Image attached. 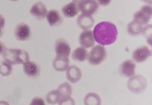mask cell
<instances>
[{
    "instance_id": "obj_1",
    "label": "cell",
    "mask_w": 152,
    "mask_h": 105,
    "mask_svg": "<svg viewBox=\"0 0 152 105\" xmlns=\"http://www.w3.org/2000/svg\"><path fill=\"white\" fill-rule=\"evenodd\" d=\"M93 34L96 42L102 45H109L116 41L118 29L113 23L105 21L96 24Z\"/></svg>"
},
{
    "instance_id": "obj_2",
    "label": "cell",
    "mask_w": 152,
    "mask_h": 105,
    "mask_svg": "<svg viewBox=\"0 0 152 105\" xmlns=\"http://www.w3.org/2000/svg\"><path fill=\"white\" fill-rule=\"evenodd\" d=\"M152 15V8L151 5L142 6L140 10L134 13V19L128 24V34L134 36L141 34L151 20Z\"/></svg>"
},
{
    "instance_id": "obj_3",
    "label": "cell",
    "mask_w": 152,
    "mask_h": 105,
    "mask_svg": "<svg viewBox=\"0 0 152 105\" xmlns=\"http://www.w3.org/2000/svg\"><path fill=\"white\" fill-rule=\"evenodd\" d=\"M2 57L5 61L11 65L23 64L30 61L28 53L21 49H5L3 52Z\"/></svg>"
},
{
    "instance_id": "obj_4",
    "label": "cell",
    "mask_w": 152,
    "mask_h": 105,
    "mask_svg": "<svg viewBox=\"0 0 152 105\" xmlns=\"http://www.w3.org/2000/svg\"><path fill=\"white\" fill-rule=\"evenodd\" d=\"M147 86V81L140 75L132 76L127 82L128 90L132 93L140 94L144 92Z\"/></svg>"
},
{
    "instance_id": "obj_5",
    "label": "cell",
    "mask_w": 152,
    "mask_h": 105,
    "mask_svg": "<svg viewBox=\"0 0 152 105\" xmlns=\"http://www.w3.org/2000/svg\"><path fill=\"white\" fill-rule=\"evenodd\" d=\"M107 52L106 49L101 45L94 46L88 56L89 64L93 65L100 64L106 58Z\"/></svg>"
},
{
    "instance_id": "obj_6",
    "label": "cell",
    "mask_w": 152,
    "mask_h": 105,
    "mask_svg": "<svg viewBox=\"0 0 152 105\" xmlns=\"http://www.w3.org/2000/svg\"><path fill=\"white\" fill-rule=\"evenodd\" d=\"M14 37L19 41H26L31 36L30 27L25 23H20L16 26L14 31Z\"/></svg>"
},
{
    "instance_id": "obj_7",
    "label": "cell",
    "mask_w": 152,
    "mask_h": 105,
    "mask_svg": "<svg viewBox=\"0 0 152 105\" xmlns=\"http://www.w3.org/2000/svg\"><path fill=\"white\" fill-rule=\"evenodd\" d=\"M55 50L56 51V56L69 57L71 52L69 44L63 39H59L55 42L54 45Z\"/></svg>"
},
{
    "instance_id": "obj_8",
    "label": "cell",
    "mask_w": 152,
    "mask_h": 105,
    "mask_svg": "<svg viewBox=\"0 0 152 105\" xmlns=\"http://www.w3.org/2000/svg\"><path fill=\"white\" fill-rule=\"evenodd\" d=\"M78 9L82 13L92 15L99 8V4L95 0H83L78 4Z\"/></svg>"
},
{
    "instance_id": "obj_9",
    "label": "cell",
    "mask_w": 152,
    "mask_h": 105,
    "mask_svg": "<svg viewBox=\"0 0 152 105\" xmlns=\"http://www.w3.org/2000/svg\"><path fill=\"white\" fill-rule=\"evenodd\" d=\"M151 55L150 49L146 46H143L137 48L133 52L132 58L137 63H141L145 61Z\"/></svg>"
},
{
    "instance_id": "obj_10",
    "label": "cell",
    "mask_w": 152,
    "mask_h": 105,
    "mask_svg": "<svg viewBox=\"0 0 152 105\" xmlns=\"http://www.w3.org/2000/svg\"><path fill=\"white\" fill-rule=\"evenodd\" d=\"M79 42L80 45L85 49L92 47L95 44V39L91 30H84L80 35Z\"/></svg>"
},
{
    "instance_id": "obj_11",
    "label": "cell",
    "mask_w": 152,
    "mask_h": 105,
    "mask_svg": "<svg viewBox=\"0 0 152 105\" xmlns=\"http://www.w3.org/2000/svg\"><path fill=\"white\" fill-rule=\"evenodd\" d=\"M136 65L132 60L124 61L119 67V73L121 76L130 78L135 74Z\"/></svg>"
},
{
    "instance_id": "obj_12",
    "label": "cell",
    "mask_w": 152,
    "mask_h": 105,
    "mask_svg": "<svg viewBox=\"0 0 152 105\" xmlns=\"http://www.w3.org/2000/svg\"><path fill=\"white\" fill-rule=\"evenodd\" d=\"M30 12L38 20H42L46 17L48 11L44 4L42 1H39L32 6Z\"/></svg>"
},
{
    "instance_id": "obj_13",
    "label": "cell",
    "mask_w": 152,
    "mask_h": 105,
    "mask_svg": "<svg viewBox=\"0 0 152 105\" xmlns=\"http://www.w3.org/2000/svg\"><path fill=\"white\" fill-rule=\"evenodd\" d=\"M77 23L81 29L88 30L93 26L94 20L91 15L82 13L77 18Z\"/></svg>"
},
{
    "instance_id": "obj_14",
    "label": "cell",
    "mask_w": 152,
    "mask_h": 105,
    "mask_svg": "<svg viewBox=\"0 0 152 105\" xmlns=\"http://www.w3.org/2000/svg\"><path fill=\"white\" fill-rule=\"evenodd\" d=\"M66 78L71 83H76L80 80L82 73L79 68L72 65L68 68L66 73Z\"/></svg>"
},
{
    "instance_id": "obj_15",
    "label": "cell",
    "mask_w": 152,
    "mask_h": 105,
    "mask_svg": "<svg viewBox=\"0 0 152 105\" xmlns=\"http://www.w3.org/2000/svg\"><path fill=\"white\" fill-rule=\"evenodd\" d=\"M46 17L49 25L51 27L58 26L63 22V18L61 13L57 10L49 11L47 13Z\"/></svg>"
},
{
    "instance_id": "obj_16",
    "label": "cell",
    "mask_w": 152,
    "mask_h": 105,
    "mask_svg": "<svg viewBox=\"0 0 152 105\" xmlns=\"http://www.w3.org/2000/svg\"><path fill=\"white\" fill-rule=\"evenodd\" d=\"M52 64L54 68L57 71H65L69 67V57L56 56Z\"/></svg>"
},
{
    "instance_id": "obj_17",
    "label": "cell",
    "mask_w": 152,
    "mask_h": 105,
    "mask_svg": "<svg viewBox=\"0 0 152 105\" xmlns=\"http://www.w3.org/2000/svg\"><path fill=\"white\" fill-rule=\"evenodd\" d=\"M23 65L24 71L28 76L34 78L39 75V68L34 62L29 61Z\"/></svg>"
},
{
    "instance_id": "obj_18",
    "label": "cell",
    "mask_w": 152,
    "mask_h": 105,
    "mask_svg": "<svg viewBox=\"0 0 152 105\" xmlns=\"http://www.w3.org/2000/svg\"><path fill=\"white\" fill-rule=\"evenodd\" d=\"M79 11L78 4L74 2L69 3L62 8V12L63 15L68 18L75 17L78 14Z\"/></svg>"
},
{
    "instance_id": "obj_19",
    "label": "cell",
    "mask_w": 152,
    "mask_h": 105,
    "mask_svg": "<svg viewBox=\"0 0 152 105\" xmlns=\"http://www.w3.org/2000/svg\"><path fill=\"white\" fill-rule=\"evenodd\" d=\"M88 52L85 48L80 47L75 49L71 55L73 60L76 61L83 62L88 59Z\"/></svg>"
},
{
    "instance_id": "obj_20",
    "label": "cell",
    "mask_w": 152,
    "mask_h": 105,
    "mask_svg": "<svg viewBox=\"0 0 152 105\" xmlns=\"http://www.w3.org/2000/svg\"><path fill=\"white\" fill-rule=\"evenodd\" d=\"M57 90L61 98L60 100L65 98L71 97L72 93V87L67 82H65L59 85L58 88H57Z\"/></svg>"
},
{
    "instance_id": "obj_21",
    "label": "cell",
    "mask_w": 152,
    "mask_h": 105,
    "mask_svg": "<svg viewBox=\"0 0 152 105\" xmlns=\"http://www.w3.org/2000/svg\"><path fill=\"white\" fill-rule=\"evenodd\" d=\"M84 103L85 105H101V98L96 93H88L85 98Z\"/></svg>"
},
{
    "instance_id": "obj_22",
    "label": "cell",
    "mask_w": 152,
    "mask_h": 105,
    "mask_svg": "<svg viewBox=\"0 0 152 105\" xmlns=\"http://www.w3.org/2000/svg\"><path fill=\"white\" fill-rule=\"evenodd\" d=\"M60 99L61 98L57 90L51 91L47 95V101L49 104L54 105L58 103Z\"/></svg>"
},
{
    "instance_id": "obj_23",
    "label": "cell",
    "mask_w": 152,
    "mask_h": 105,
    "mask_svg": "<svg viewBox=\"0 0 152 105\" xmlns=\"http://www.w3.org/2000/svg\"><path fill=\"white\" fill-rule=\"evenodd\" d=\"M12 71V66L6 61L0 63V74L2 76H8L11 75Z\"/></svg>"
},
{
    "instance_id": "obj_24",
    "label": "cell",
    "mask_w": 152,
    "mask_h": 105,
    "mask_svg": "<svg viewBox=\"0 0 152 105\" xmlns=\"http://www.w3.org/2000/svg\"><path fill=\"white\" fill-rule=\"evenodd\" d=\"M59 105H74L75 102L71 97L65 98L60 100L58 102Z\"/></svg>"
},
{
    "instance_id": "obj_25",
    "label": "cell",
    "mask_w": 152,
    "mask_h": 105,
    "mask_svg": "<svg viewBox=\"0 0 152 105\" xmlns=\"http://www.w3.org/2000/svg\"><path fill=\"white\" fill-rule=\"evenodd\" d=\"M5 20L4 18L2 15H0V37L1 36L2 34V31L4 27Z\"/></svg>"
},
{
    "instance_id": "obj_26",
    "label": "cell",
    "mask_w": 152,
    "mask_h": 105,
    "mask_svg": "<svg viewBox=\"0 0 152 105\" xmlns=\"http://www.w3.org/2000/svg\"><path fill=\"white\" fill-rule=\"evenodd\" d=\"M31 105H44V102L42 98H36L31 102Z\"/></svg>"
},
{
    "instance_id": "obj_27",
    "label": "cell",
    "mask_w": 152,
    "mask_h": 105,
    "mask_svg": "<svg viewBox=\"0 0 152 105\" xmlns=\"http://www.w3.org/2000/svg\"><path fill=\"white\" fill-rule=\"evenodd\" d=\"M97 1L100 5L106 6L110 4L111 0H97Z\"/></svg>"
},
{
    "instance_id": "obj_28",
    "label": "cell",
    "mask_w": 152,
    "mask_h": 105,
    "mask_svg": "<svg viewBox=\"0 0 152 105\" xmlns=\"http://www.w3.org/2000/svg\"><path fill=\"white\" fill-rule=\"evenodd\" d=\"M5 50V48L4 44L0 42V54L4 52Z\"/></svg>"
},
{
    "instance_id": "obj_29",
    "label": "cell",
    "mask_w": 152,
    "mask_h": 105,
    "mask_svg": "<svg viewBox=\"0 0 152 105\" xmlns=\"http://www.w3.org/2000/svg\"><path fill=\"white\" fill-rule=\"evenodd\" d=\"M83 0H73V1L74 3H76V4H78L79 3H80L81 1H82Z\"/></svg>"
},
{
    "instance_id": "obj_30",
    "label": "cell",
    "mask_w": 152,
    "mask_h": 105,
    "mask_svg": "<svg viewBox=\"0 0 152 105\" xmlns=\"http://www.w3.org/2000/svg\"><path fill=\"white\" fill-rule=\"evenodd\" d=\"M142 1H144V2H146V3H150L151 4L152 3V0H142Z\"/></svg>"
},
{
    "instance_id": "obj_31",
    "label": "cell",
    "mask_w": 152,
    "mask_h": 105,
    "mask_svg": "<svg viewBox=\"0 0 152 105\" xmlns=\"http://www.w3.org/2000/svg\"><path fill=\"white\" fill-rule=\"evenodd\" d=\"M10 1H18V0H10Z\"/></svg>"
}]
</instances>
